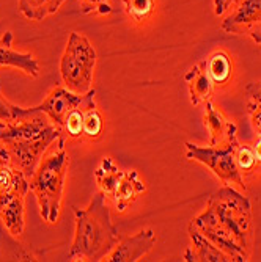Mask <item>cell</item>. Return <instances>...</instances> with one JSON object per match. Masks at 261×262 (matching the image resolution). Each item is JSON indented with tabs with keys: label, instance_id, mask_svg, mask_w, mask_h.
Returning a JSON list of instances; mask_svg holds the SVG:
<instances>
[{
	"label": "cell",
	"instance_id": "obj_9",
	"mask_svg": "<svg viewBox=\"0 0 261 262\" xmlns=\"http://www.w3.org/2000/svg\"><path fill=\"white\" fill-rule=\"evenodd\" d=\"M156 244V234L153 229H142L131 237L120 239L115 248L104 257L107 262H137L147 256Z\"/></svg>",
	"mask_w": 261,
	"mask_h": 262
},
{
	"label": "cell",
	"instance_id": "obj_11",
	"mask_svg": "<svg viewBox=\"0 0 261 262\" xmlns=\"http://www.w3.org/2000/svg\"><path fill=\"white\" fill-rule=\"evenodd\" d=\"M205 126L209 132V145L211 146H222L228 143L231 138L238 137V127L228 120L217 108L211 99L205 102Z\"/></svg>",
	"mask_w": 261,
	"mask_h": 262
},
{
	"label": "cell",
	"instance_id": "obj_3",
	"mask_svg": "<svg viewBox=\"0 0 261 262\" xmlns=\"http://www.w3.org/2000/svg\"><path fill=\"white\" fill-rule=\"evenodd\" d=\"M73 209L76 231L68 253V260H104L122 239L112 223L106 195L99 190L85 209Z\"/></svg>",
	"mask_w": 261,
	"mask_h": 262
},
{
	"label": "cell",
	"instance_id": "obj_30",
	"mask_svg": "<svg viewBox=\"0 0 261 262\" xmlns=\"http://www.w3.org/2000/svg\"><path fill=\"white\" fill-rule=\"evenodd\" d=\"M0 126H2V123H0Z\"/></svg>",
	"mask_w": 261,
	"mask_h": 262
},
{
	"label": "cell",
	"instance_id": "obj_20",
	"mask_svg": "<svg viewBox=\"0 0 261 262\" xmlns=\"http://www.w3.org/2000/svg\"><path fill=\"white\" fill-rule=\"evenodd\" d=\"M104 132V118L96 107L94 96L88 101L84 113V138L96 141Z\"/></svg>",
	"mask_w": 261,
	"mask_h": 262
},
{
	"label": "cell",
	"instance_id": "obj_4",
	"mask_svg": "<svg viewBox=\"0 0 261 262\" xmlns=\"http://www.w3.org/2000/svg\"><path fill=\"white\" fill-rule=\"evenodd\" d=\"M68 168L69 154L66 151V135H62L46 151L29 179V188L39 206V215L49 225H54L60 217Z\"/></svg>",
	"mask_w": 261,
	"mask_h": 262
},
{
	"label": "cell",
	"instance_id": "obj_16",
	"mask_svg": "<svg viewBox=\"0 0 261 262\" xmlns=\"http://www.w3.org/2000/svg\"><path fill=\"white\" fill-rule=\"evenodd\" d=\"M203 61L211 80L214 82V86H225L233 79V60L225 51L212 52Z\"/></svg>",
	"mask_w": 261,
	"mask_h": 262
},
{
	"label": "cell",
	"instance_id": "obj_13",
	"mask_svg": "<svg viewBox=\"0 0 261 262\" xmlns=\"http://www.w3.org/2000/svg\"><path fill=\"white\" fill-rule=\"evenodd\" d=\"M29 192H17L0 201V220L13 237H19L26 226V196Z\"/></svg>",
	"mask_w": 261,
	"mask_h": 262
},
{
	"label": "cell",
	"instance_id": "obj_17",
	"mask_svg": "<svg viewBox=\"0 0 261 262\" xmlns=\"http://www.w3.org/2000/svg\"><path fill=\"white\" fill-rule=\"evenodd\" d=\"M122 176H123V171L118 168V165L113 162L112 157H103L96 171H94V179H96L99 190L106 195V198H110V200L115 193Z\"/></svg>",
	"mask_w": 261,
	"mask_h": 262
},
{
	"label": "cell",
	"instance_id": "obj_25",
	"mask_svg": "<svg viewBox=\"0 0 261 262\" xmlns=\"http://www.w3.org/2000/svg\"><path fill=\"white\" fill-rule=\"evenodd\" d=\"M106 0H81V10L84 14L96 11L101 4H104Z\"/></svg>",
	"mask_w": 261,
	"mask_h": 262
},
{
	"label": "cell",
	"instance_id": "obj_26",
	"mask_svg": "<svg viewBox=\"0 0 261 262\" xmlns=\"http://www.w3.org/2000/svg\"><path fill=\"white\" fill-rule=\"evenodd\" d=\"M236 0H214V13L216 16H224Z\"/></svg>",
	"mask_w": 261,
	"mask_h": 262
},
{
	"label": "cell",
	"instance_id": "obj_18",
	"mask_svg": "<svg viewBox=\"0 0 261 262\" xmlns=\"http://www.w3.org/2000/svg\"><path fill=\"white\" fill-rule=\"evenodd\" d=\"M19 11L30 20H43L60 10L66 0H17Z\"/></svg>",
	"mask_w": 261,
	"mask_h": 262
},
{
	"label": "cell",
	"instance_id": "obj_27",
	"mask_svg": "<svg viewBox=\"0 0 261 262\" xmlns=\"http://www.w3.org/2000/svg\"><path fill=\"white\" fill-rule=\"evenodd\" d=\"M10 162H13L11 154H10V151L7 149V146L4 145V141L0 140V173L4 171V168H5V166H7Z\"/></svg>",
	"mask_w": 261,
	"mask_h": 262
},
{
	"label": "cell",
	"instance_id": "obj_7",
	"mask_svg": "<svg viewBox=\"0 0 261 262\" xmlns=\"http://www.w3.org/2000/svg\"><path fill=\"white\" fill-rule=\"evenodd\" d=\"M222 30L230 35L250 36L261 46V0H241L222 20Z\"/></svg>",
	"mask_w": 261,
	"mask_h": 262
},
{
	"label": "cell",
	"instance_id": "obj_12",
	"mask_svg": "<svg viewBox=\"0 0 261 262\" xmlns=\"http://www.w3.org/2000/svg\"><path fill=\"white\" fill-rule=\"evenodd\" d=\"M189 239L191 245L184 251L183 259L187 262H230L231 257L217 248L208 237H205L198 229L189 225Z\"/></svg>",
	"mask_w": 261,
	"mask_h": 262
},
{
	"label": "cell",
	"instance_id": "obj_21",
	"mask_svg": "<svg viewBox=\"0 0 261 262\" xmlns=\"http://www.w3.org/2000/svg\"><path fill=\"white\" fill-rule=\"evenodd\" d=\"M246 108L253 130L261 135V80L252 82L246 86Z\"/></svg>",
	"mask_w": 261,
	"mask_h": 262
},
{
	"label": "cell",
	"instance_id": "obj_22",
	"mask_svg": "<svg viewBox=\"0 0 261 262\" xmlns=\"http://www.w3.org/2000/svg\"><path fill=\"white\" fill-rule=\"evenodd\" d=\"M128 16L135 22L147 20L156 7V0H123Z\"/></svg>",
	"mask_w": 261,
	"mask_h": 262
},
{
	"label": "cell",
	"instance_id": "obj_14",
	"mask_svg": "<svg viewBox=\"0 0 261 262\" xmlns=\"http://www.w3.org/2000/svg\"><path fill=\"white\" fill-rule=\"evenodd\" d=\"M184 82L189 90V99L194 105H200L209 101L216 88L205 68V61H200L189 69L184 74Z\"/></svg>",
	"mask_w": 261,
	"mask_h": 262
},
{
	"label": "cell",
	"instance_id": "obj_1",
	"mask_svg": "<svg viewBox=\"0 0 261 262\" xmlns=\"http://www.w3.org/2000/svg\"><path fill=\"white\" fill-rule=\"evenodd\" d=\"M205 237L234 262L249 260L253 245L252 204L233 185H224L208 200L203 212L191 222Z\"/></svg>",
	"mask_w": 261,
	"mask_h": 262
},
{
	"label": "cell",
	"instance_id": "obj_5",
	"mask_svg": "<svg viewBox=\"0 0 261 262\" xmlns=\"http://www.w3.org/2000/svg\"><path fill=\"white\" fill-rule=\"evenodd\" d=\"M96 60V51L88 38L79 32L71 33L60 58V76L65 86L79 94H87L93 90Z\"/></svg>",
	"mask_w": 261,
	"mask_h": 262
},
{
	"label": "cell",
	"instance_id": "obj_8",
	"mask_svg": "<svg viewBox=\"0 0 261 262\" xmlns=\"http://www.w3.org/2000/svg\"><path fill=\"white\" fill-rule=\"evenodd\" d=\"M85 99V94H79V93H74L68 90L66 86H57L54 88L49 94L46 96V99L32 107L35 112H41L44 115H47V118L57 124L58 127H62L63 130V124H65V120L68 113L76 108L79 104H82Z\"/></svg>",
	"mask_w": 261,
	"mask_h": 262
},
{
	"label": "cell",
	"instance_id": "obj_19",
	"mask_svg": "<svg viewBox=\"0 0 261 262\" xmlns=\"http://www.w3.org/2000/svg\"><path fill=\"white\" fill-rule=\"evenodd\" d=\"M96 94V91L90 90L87 94H85V99L82 104H79L76 108H73L65 120V124H63V134L66 137H71V138H82L84 137V113H85V108H87V104L88 101Z\"/></svg>",
	"mask_w": 261,
	"mask_h": 262
},
{
	"label": "cell",
	"instance_id": "obj_28",
	"mask_svg": "<svg viewBox=\"0 0 261 262\" xmlns=\"http://www.w3.org/2000/svg\"><path fill=\"white\" fill-rule=\"evenodd\" d=\"M252 148H253V152H255V157H256V162L259 166L261 165V135H258V140L255 141V145Z\"/></svg>",
	"mask_w": 261,
	"mask_h": 262
},
{
	"label": "cell",
	"instance_id": "obj_15",
	"mask_svg": "<svg viewBox=\"0 0 261 262\" xmlns=\"http://www.w3.org/2000/svg\"><path fill=\"white\" fill-rule=\"evenodd\" d=\"M145 190H147V185L135 170L123 171V176L120 182H118V187L112 196V201L116 210L125 212L137 200V196L144 193Z\"/></svg>",
	"mask_w": 261,
	"mask_h": 262
},
{
	"label": "cell",
	"instance_id": "obj_23",
	"mask_svg": "<svg viewBox=\"0 0 261 262\" xmlns=\"http://www.w3.org/2000/svg\"><path fill=\"white\" fill-rule=\"evenodd\" d=\"M234 159H236V165H238L239 171L244 174H252L256 168H258V162L253 152L252 146L247 145H241L238 143L236 146V152H234Z\"/></svg>",
	"mask_w": 261,
	"mask_h": 262
},
{
	"label": "cell",
	"instance_id": "obj_2",
	"mask_svg": "<svg viewBox=\"0 0 261 262\" xmlns=\"http://www.w3.org/2000/svg\"><path fill=\"white\" fill-rule=\"evenodd\" d=\"M62 135H65L62 127L54 124L47 115L35 112L32 107L27 116L0 126V140L10 151L13 163L29 179L46 151Z\"/></svg>",
	"mask_w": 261,
	"mask_h": 262
},
{
	"label": "cell",
	"instance_id": "obj_24",
	"mask_svg": "<svg viewBox=\"0 0 261 262\" xmlns=\"http://www.w3.org/2000/svg\"><path fill=\"white\" fill-rule=\"evenodd\" d=\"M30 113V108H24L19 105L11 104L2 93V83H0V123L16 121L19 118H24Z\"/></svg>",
	"mask_w": 261,
	"mask_h": 262
},
{
	"label": "cell",
	"instance_id": "obj_10",
	"mask_svg": "<svg viewBox=\"0 0 261 262\" xmlns=\"http://www.w3.org/2000/svg\"><path fill=\"white\" fill-rule=\"evenodd\" d=\"M0 68H14L30 77L39 76V63L30 52H19L13 47V33L0 36Z\"/></svg>",
	"mask_w": 261,
	"mask_h": 262
},
{
	"label": "cell",
	"instance_id": "obj_29",
	"mask_svg": "<svg viewBox=\"0 0 261 262\" xmlns=\"http://www.w3.org/2000/svg\"><path fill=\"white\" fill-rule=\"evenodd\" d=\"M96 13H99V14H110L112 13V8H110V5L107 4V2H104V4H101L99 7H98V10H96Z\"/></svg>",
	"mask_w": 261,
	"mask_h": 262
},
{
	"label": "cell",
	"instance_id": "obj_6",
	"mask_svg": "<svg viewBox=\"0 0 261 262\" xmlns=\"http://www.w3.org/2000/svg\"><path fill=\"white\" fill-rule=\"evenodd\" d=\"M238 137L231 138L222 146H198L195 143L186 141V159L194 160L206 168H209L217 179L225 185H236L238 188L246 190L244 176L236 165L234 152L238 146Z\"/></svg>",
	"mask_w": 261,
	"mask_h": 262
}]
</instances>
